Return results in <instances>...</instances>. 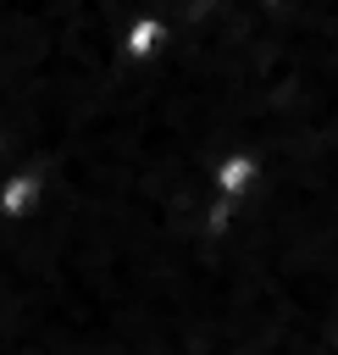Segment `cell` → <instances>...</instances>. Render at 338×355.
I'll return each instance as SVG.
<instances>
[{
  "label": "cell",
  "mask_w": 338,
  "mask_h": 355,
  "mask_svg": "<svg viewBox=\"0 0 338 355\" xmlns=\"http://www.w3.org/2000/svg\"><path fill=\"white\" fill-rule=\"evenodd\" d=\"M39 194H44V172H33V166L11 172V178L0 183V216H6V222H22V216L39 205Z\"/></svg>",
  "instance_id": "6da1fadb"
},
{
  "label": "cell",
  "mask_w": 338,
  "mask_h": 355,
  "mask_svg": "<svg viewBox=\"0 0 338 355\" xmlns=\"http://www.w3.org/2000/svg\"><path fill=\"white\" fill-rule=\"evenodd\" d=\"M161 44H166V22L155 11H139L127 22V33H122V55H133V61H150Z\"/></svg>",
  "instance_id": "7a4b0ae2"
},
{
  "label": "cell",
  "mask_w": 338,
  "mask_h": 355,
  "mask_svg": "<svg viewBox=\"0 0 338 355\" xmlns=\"http://www.w3.org/2000/svg\"><path fill=\"white\" fill-rule=\"evenodd\" d=\"M249 183H255V155H227V161L216 166V189H222V200H238Z\"/></svg>",
  "instance_id": "3957f363"
}]
</instances>
